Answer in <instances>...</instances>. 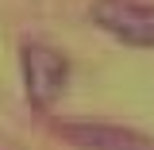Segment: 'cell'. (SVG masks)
I'll return each instance as SVG.
<instances>
[{"label": "cell", "instance_id": "cell-3", "mask_svg": "<svg viewBox=\"0 0 154 150\" xmlns=\"http://www.w3.org/2000/svg\"><path fill=\"white\" fill-rule=\"evenodd\" d=\"M54 135L73 150H154V139L104 119H58Z\"/></svg>", "mask_w": 154, "mask_h": 150}, {"label": "cell", "instance_id": "cell-2", "mask_svg": "<svg viewBox=\"0 0 154 150\" xmlns=\"http://www.w3.org/2000/svg\"><path fill=\"white\" fill-rule=\"evenodd\" d=\"M89 19L123 46L154 50V0H93Z\"/></svg>", "mask_w": 154, "mask_h": 150}, {"label": "cell", "instance_id": "cell-1", "mask_svg": "<svg viewBox=\"0 0 154 150\" xmlns=\"http://www.w3.org/2000/svg\"><path fill=\"white\" fill-rule=\"evenodd\" d=\"M19 73H23V93L31 100V108L50 112L69 89V58L54 50L50 42L27 38L19 46Z\"/></svg>", "mask_w": 154, "mask_h": 150}]
</instances>
